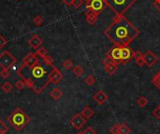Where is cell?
<instances>
[{"label":"cell","instance_id":"obj_1","mask_svg":"<svg viewBox=\"0 0 160 134\" xmlns=\"http://www.w3.org/2000/svg\"><path fill=\"white\" fill-rule=\"evenodd\" d=\"M103 34L115 46H128L140 35V30L124 15H115Z\"/></svg>","mask_w":160,"mask_h":134},{"label":"cell","instance_id":"obj_2","mask_svg":"<svg viewBox=\"0 0 160 134\" xmlns=\"http://www.w3.org/2000/svg\"><path fill=\"white\" fill-rule=\"evenodd\" d=\"M8 122L16 129L17 131L22 130L29 122L30 118L27 114L21 108H16L7 118Z\"/></svg>","mask_w":160,"mask_h":134},{"label":"cell","instance_id":"obj_3","mask_svg":"<svg viewBox=\"0 0 160 134\" xmlns=\"http://www.w3.org/2000/svg\"><path fill=\"white\" fill-rule=\"evenodd\" d=\"M106 6L110 8L116 15H124L137 0H104Z\"/></svg>","mask_w":160,"mask_h":134},{"label":"cell","instance_id":"obj_4","mask_svg":"<svg viewBox=\"0 0 160 134\" xmlns=\"http://www.w3.org/2000/svg\"><path fill=\"white\" fill-rule=\"evenodd\" d=\"M17 59L9 51H4L0 54V68L11 69L16 63Z\"/></svg>","mask_w":160,"mask_h":134},{"label":"cell","instance_id":"obj_5","mask_svg":"<svg viewBox=\"0 0 160 134\" xmlns=\"http://www.w3.org/2000/svg\"><path fill=\"white\" fill-rule=\"evenodd\" d=\"M106 3L104 0H91V1L86 4L85 8L87 11H94L98 14H100L106 8Z\"/></svg>","mask_w":160,"mask_h":134},{"label":"cell","instance_id":"obj_6","mask_svg":"<svg viewBox=\"0 0 160 134\" xmlns=\"http://www.w3.org/2000/svg\"><path fill=\"white\" fill-rule=\"evenodd\" d=\"M39 63H40V59L38 55L36 54V53L35 54L29 53L23 58V65L25 66V68H28V69L33 68L34 66H36Z\"/></svg>","mask_w":160,"mask_h":134},{"label":"cell","instance_id":"obj_7","mask_svg":"<svg viewBox=\"0 0 160 134\" xmlns=\"http://www.w3.org/2000/svg\"><path fill=\"white\" fill-rule=\"evenodd\" d=\"M107 56L111 57L115 63H117L118 65L119 64H123V60H122V51H121V47L119 46H113L112 48H111L107 54H106Z\"/></svg>","mask_w":160,"mask_h":134},{"label":"cell","instance_id":"obj_8","mask_svg":"<svg viewBox=\"0 0 160 134\" xmlns=\"http://www.w3.org/2000/svg\"><path fill=\"white\" fill-rule=\"evenodd\" d=\"M63 78H64V76H63V74L61 73V71L56 68V67L53 66V67H52V71H50L49 75L47 76L48 81H49L50 83H52V84H59V83L62 81Z\"/></svg>","mask_w":160,"mask_h":134},{"label":"cell","instance_id":"obj_9","mask_svg":"<svg viewBox=\"0 0 160 134\" xmlns=\"http://www.w3.org/2000/svg\"><path fill=\"white\" fill-rule=\"evenodd\" d=\"M69 124L72 128H74L75 129L79 130L81 129L85 124H86V119L82 115V114H76L69 121Z\"/></svg>","mask_w":160,"mask_h":134},{"label":"cell","instance_id":"obj_10","mask_svg":"<svg viewBox=\"0 0 160 134\" xmlns=\"http://www.w3.org/2000/svg\"><path fill=\"white\" fill-rule=\"evenodd\" d=\"M30 70H31L30 73H31L32 77H33L34 79L41 80V79L44 77V75H46V71H45V70L42 68V66H41L40 63H39V64H37L36 66H34L33 68H31Z\"/></svg>","mask_w":160,"mask_h":134},{"label":"cell","instance_id":"obj_11","mask_svg":"<svg viewBox=\"0 0 160 134\" xmlns=\"http://www.w3.org/2000/svg\"><path fill=\"white\" fill-rule=\"evenodd\" d=\"M143 60H144V64L148 67V68H152V67L157 63L158 61V57L157 55L153 53L152 51H147L144 54H143Z\"/></svg>","mask_w":160,"mask_h":134},{"label":"cell","instance_id":"obj_12","mask_svg":"<svg viewBox=\"0 0 160 134\" xmlns=\"http://www.w3.org/2000/svg\"><path fill=\"white\" fill-rule=\"evenodd\" d=\"M122 51V60H123V65H125L131 58H133V54L134 51L129 48V46H124L121 47Z\"/></svg>","mask_w":160,"mask_h":134},{"label":"cell","instance_id":"obj_13","mask_svg":"<svg viewBox=\"0 0 160 134\" xmlns=\"http://www.w3.org/2000/svg\"><path fill=\"white\" fill-rule=\"evenodd\" d=\"M108 98H109L108 95H106V93L103 90L98 91L93 96V99L95 100V102H97L99 105H103L108 100Z\"/></svg>","mask_w":160,"mask_h":134},{"label":"cell","instance_id":"obj_14","mask_svg":"<svg viewBox=\"0 0 160 134\" xmlns=\"http://www.w3.org/2000/svg\"><path fill=\"white\" fill-rule=\"evenodd\" d=\"M28 44H29V46H30L31 48H33V49H35V50H38V49L40 47V45L42 44V40L40 39V36H38V35H33V36H32V37L29 39Z\"/></svg>","mask_w":160,"mask_h":134},{"label":"cell","instance_id":"obj_15","mask_svg":"<svg viewBox=\"0 0 160 134\" xmlns=\"http://www.w3.org/2000/svg\"><path fill=\"white\" fill-rule=\"evenodd\" d=\"M99 15L98 13H95L94 11H87L85 12V20L86 22L90 24V25H94L95 23L98 21V18H99Z\"/></svg>","mask_w":160,"mask_h":134},{"label":"cell","instance_id":"obj_16","mask_svg":"<svg viewBox=\"0 0 160 134\" xmlns=\"http://www.w3.org/2000/svg\"><path fill=\"white\" fill-rule=\"evenodd\" d=\"M104 71L109 75H113L118 71V64L112 63V64H109V65H105L104 66Z\"/></svg>","mask_w":160,"mask_h":134},{"label":"cell","instance_id":"obj_17","mask_svg":"<svg viewBox=\"0 0 160 134\" xmlns=\"http://www.w3.org/2000/svg\"><path fill=\"white\" fill-rule=\"evenodd\" d=\"M62 96H63L62 91H61L59 88H57V87L53 88V89L50 92V97H51L53 99H54V100L60 99V98L62 97Z\"/></svg>","mask_w":160,"mask_h":134},{"label":"cell","instance_id":"obj_18","mask_svg":"<svg viewBox=\"0 0 160 134\" xmlns=\"http://www.w3.org/2000/svg\"><path fill=\"white\" fill-rule=\"evenodd\" d=\"M81 114H82V116L87 120V119H90V118L94 115L95 112H94L90 107L85 106V107L82 109V111L81 112Z\"/></svg>","mask_w":160,"mask_h":134},{"label":"cell","instance_id":"obj_19","mask_svg":"<svg viewBox=\"0 0 160 134\" xmlns=\"http://www.w3.org/2000/svg\"><path fill=\"white\" fill-rule=\"evenodd\" d=\"M152 84L158 89L160 90V71L154 74V76L152 79Z\"/></svg>","mask_w":160,"mask_h":134},{"label":"cell","instance_id":"obj_20","mask_svg":"<svg viewBox=\"0 0 160 134\" xmlns=\"http://www.w3.org/2000/svg\"><path fill=\"white\" fill-rule=\"evenodd\" d=\"M1 90H3L4 93L8 94L11 93L12 90V84L10 82H5L2 85H1Z\"/></svg>","mask_w":160,"mask_h":134},{"label":"cell","instance_id":"obj_21","mask_svg":"<svg viewBox=\"0 0 160 134\" xmlns=\"http://www.w3.org/2000/svg\"><path fill=\"white\" fill-rule=\"evenodd\" d=\"M83 73H84V70L81 66H75L73 68V74L76 77H81V76H82Z\"/></svg>","mask_w":160,"mask_h":134},{"label":"cell","instance_id":"obj_22","mask_svg":"<svg viewBox=\"0 0 160 134\" xmlns=\"http://www.w3.org/2000/svg\"><path fill=\"white\" fill-rule=\"evenodd\" d=\"M130 131H131L130 128L126 124L123 123L120 125V134H129Z\"/></svg>","mask_w":160,"mask_h":134},{"label":"cell","instance_id":"obj_23","mask_svg":"<svg viewBox=\"0 0 160 134\" xmlns=\"http://www.w3.org/2000/svg\"><path fill=\"white\" fill-rule=\"evenodd\" d=\"M137 103H138V105H139L140 107L143 108V107H145V106L148 104V99H147L145 97L141 96V97L138 98V100H137Z\"/></svg>","mask_w":160,"mask_h":134},{"label":"cell","instance_id":"obj_24","mask_svg":"<svg viewBox=\"0 0 160 134\" xmlns=\"http://www.w3.org/2000/svg\"><path fill=\"white\" fill-rule=\"evenodd\" d=\"M63 67L67 71H69V70H71L73 68V63H72V61L69 58H67L65 61L63 62Z\"/></svg>","mask_w":160,"mask_h":134},{"label":"cell","instance_id":"obj_25","mask_svg":"<svg viewBox=\"0 0 160 134\" xmlns=\"http://www.w3.org/2000/svg\"><path fill=\"white\" fill-rule=\"evenodd\" d=\"M36 54H37L38 56H40L41 58H43L44 56H46V55L48 54V51H47V49H45L44 47H40V48L37 50Z\"/></svg>","mask_w":160,"mask_h":134},{"label":"cell","instance_id":"obj_26","mask_svg":"<svg viewBox=\"0 0 160 134\" xmlns=\"http://www.w3.org/2000/svg\"><path fill=\"white\" fill-rule=\"evenodd\" d=\"M84 83H85L87 85L92 86V85H94L95 83V78L93 75H88V76H86V78L84 79Z\"/></svg>","mask_w":160,"mask_h":134},{"label":"cell","instance_id":"obj_27","mask_svg":"<svg viewBox=\"0 0 160 134\" xmlns=\"http://www.w3.org/2000/svg\"><path fill=\"white\" fill-rule=\"evenodd\" d=\"M43 62H44V64L45 65H47V66H51V67H53V59L50 56V55H46V56H44L43 58Z\"/></svg>","mask_w":160,"mask_h":134},{"label":"cell","instance_id":"obj_28","mask_svg":"<svg viewBox=\"0 0 160 134\" xmlns=\"http://www.w3.org/2000/svg\"><path fill=\"white\" fill-rule=\"evenodd\" d=\"M43 22H44V20H43V18H42L40 15H37V16L33 19V23H34L37 26H40V25L43 24Z\"/></svg>","mask_w":160,"mask_h":134},{"label":"cell","instance_id":"obj_29","mask_svg":"<svg viewBox=\"0 0 160 134\" xmlns=\"http://www.w3.org/2000/svg\"><path fill=\"white\" fill-rule=\"evenodd\" d=\"M0 76H1L3 79H8L11 76V72H10L9 69H2L1 71H0Z\"/></svg>","mask_w":160,"mask_h":134},{"label":"cell","instance_id":"obj_30","mask_svg":"<svg viewBox=\"0 0 160 134\" xmlns=\"http://www.w3.org/2000/svg\"><path fill=\"white\" fill-rule=\"evenodd\" d=\"M110 132L112 134H120V125H113L110 128Z\"/></svg>","mask_w":160,"mask_h":134},{"label":"cell","instance_id":"obj_31","mask_svg":"<svg viewBox=\"0 0 160 134\" xmlns=\"http://www.w3.org/2000/svg\"><path fill=\"white\" fill-rule=\"evenodd\" d=\"M0 130H1L4 134H6L9 131V127L1 119H0Z\"/></svg>","mask_w":160,"mask_h":134},{"label":"cell","instance_id":"obj_32","mask_svg":"<svg viewBox=\"0 0 160 134\" xmlns=\"http://www.w3.org/2000/svg\"><path fill=\"white\" fill-rule=\"evenodd\" d=\"M152 114H153V115H154L156 119L160 120V105L156 106V108L153 111Z\"/></svg>","mask_w":160,"mask_h":134},{"label":"cell","instance_id":"obj_33","mask_svg":"<svg viewBox=\"0 0 160 134\" xmlns=\"http://www.w3.org/2000/svg\"><path fill=\"white\" fill-rule=\"evenodd\" d=\"M83 4V0H74L72 6L75 9H79L80 7H82V5Z\"/></svg>","mask_w":160,"mask_h":134},{"label":"cell","instance_id":"obj_34","mask_svg":"<svg viewBox=\"0 0 160 134\" xmlns=\"http://www.w3.org/2000/svg\"><path fill=\"white\" fill-rule=\"evenodd\" d=\"M7 43H8L7 40H6L2 35H0V49L4 48V47L7 45Z\"/></svg>","mask_w":160,"mask_h":134},{"label":"cell","instance_id":"obj_35","mask_svg":"<svg viewBox=\"0 0 160 134\" xmlns=\"http://www.w3.org/2000/svg\"><path fill=\"white\" fill-rule=\"evenodd\" d=\"M24 86H25V84H24V83H23L22 80H20V81H18V82H16V84H15V87H16L18 90H22Z\"/></svg>","mask_w":160,"mask_h":134},{"label":"cell","instance_id":"obj_36","mask_svg":"<svg viewBox=\"0 0 160 134\" xmlns=\"http://www.w3.org/2000/svg\"><path fill=\"white\" fill-rule=\"evenodd\" d=\"M83 134H97V131H95L92 127H88L84 131H82Z\"/></svg>","mask_w":160,"mask_h":134},{"label":"cell","instance_id":"obj_37","mask_svg":"<svg viewBox=\"0 0 160 134\" xmlns=\"http://www.w3.org/2000/svg\"><path fill=\"white\" fill-rule=\"evenodd\" d=\"M143 56V54L141 53V52H134V54H133V58L135 59V60H137V59H139V58H141V57H142Z\"/></svg>","mask_w":160,"mask_h":134},{"label":"cell","instance_id":"obj_38","mask_svg":"<svg viewBox=\"0 0 160 134\" xmlns=\"http://www.w3.org/2000/svg\"><path fill=\"white\" fill-rule=\"evenodd\" d=\"M135 61H136V64H137L138 66H140V67H141V66H143V65H144L143 56H142V57H141V58H139V59H137V60H135Z\"/></svg>","mask_w":160,"mask_h":134},{"label":"cell","instance_id":"obj_39","mask_svg":"<svg viewBox=\"0 0 160 134\" xmlns=\"http://www.w3.org/2000/svg\"><path fill=\"white\" fill-rule=\"evenodd\" d=\"M154 7L160 11V0H154Z\"/></svg>","mask_w":160,"mask_h":134},{"label":"cell","instance_id":"obj_40","mask_svg":"<svg viewBox=\"0 0 160 134\" xmlns=\"http://www.w3.org/2000/svg\"><path fill=\"white\" fill-rule=\"evenodd\" d=\"M73 1L74 0H63V3L65 4V5H67V6H72V4H73Z\"/></svg>","mask_w":160,"mask_h":134},{"label":"cell","instance_id":"obj_41","mask_svg":"<svg viewBox=\"0 0 160 134\" xmlns=\"http://www.w3.org/2000/svg\"><path fill=\"white\" fill-rule=\"evenodd\" d=\"M83 1L85 2V4H88V3H89V2L91 1V0H83Z\"/></svg>","mask_w":160,"mask_h":134},{"label":"cell","instance_id":"obj_42","mask_svg":"<svg viewBox=\"0 0 160 134\" xmlns=\"http://www.w3.org/2000/svg\"><path fill=\"white\" fill-rule=\"evenodd\" d=\"M76 134H83V132H78V133H76Z\"/></svg>","mask_w":160,"mask_h":134},{"label":"cell","instance_id":"obj_43","mask_svg":"<svg viewBox=\"0 0 160 134\" xmlns=\"http://www.w3.org/2000/svg\"><path fill=\"white\" fill-rule=\"evenodd\" d=\"M0 134H4V133H3V132H2L1 130H0Z\"/></svg>","mask_w":160,"mask_h":134},{"label":"cell","instance_id":"obj_44","mask_svg":"<svg viewBox=\"0 0 160 134\" xmlns=\"http://www.w3.org/2000/svg\"><path fill=\"white\" fill-rule=\"evenodd\" d=\"M21 1H23V0H21Z\"/></svg>","mask_w":160,"mask_h":134}]
</instances>
